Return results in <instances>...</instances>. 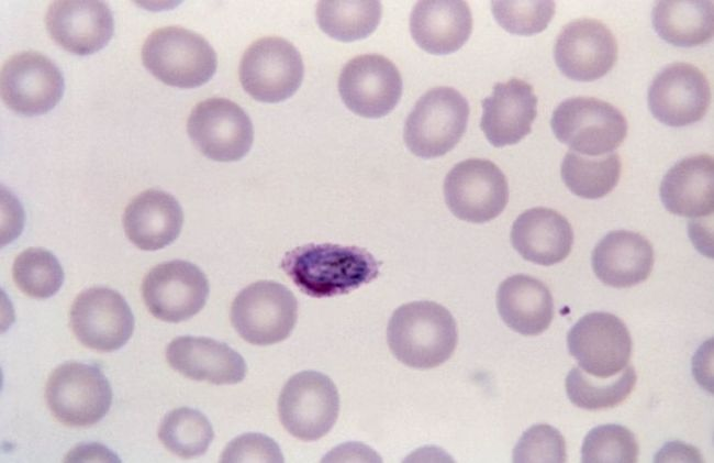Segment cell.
<instances>
[{"label":"cell","mask_w":714,"mask_h":463,"mask_svg":"<svg viewBox=\"0 0 714 463\" xmlns=\"http://www.w3.org/2000/svg\"><path fill=\"white\" fill-rule=\"evenodd\" d=\"M410 32L414 42L433 55L458 51L472 32V15L466 1H419L410 15Z\"/></svg>","instance_id":"22"},{"label":"cell","mask_w":714,"mask_h":463,"mask_svg":"<svg viewBox=\"0 0 714 463\" xmlns=\"http://www.w3.org/2000/svg\"><path fill=\"white\" fill-rule=\"evenodd\" d=\"M638 443L624 426L607 423L591 429L581 448L583 463H635Z\"/></svg>","instance_id":"34"},{"label":"cell","mask_w":714,"mask_h":463,"mask_svg":"<svg viewBox=\"0 0 714 463\" xmlns=\"http://www.w3.org/2000/svg\"><path fill=\"white\" fill-rule=\"evenodd\" d=\"M636 379L633 366H626L621 373L609 378H598L579 367H573L568 373L565 385L568 398L574 406L587 410H601L623 403L632 393Z\"/></svg>","instance_id":"31"},{"label":"cell","mask_w":714,"mask_h":463,"mask_svg":"<svg viewBox=\"0 0 714 463\" xmlns=\"http://www.w3.org/2000/svg\"><path fill=\"white\" fill-rule=\"evenodd\" d=\"M13 279L21 291L30 297L45 299L55 295L64 283V271L49 251L29 247L13 263Z\"/></svg>","instance_id":"33"},{"label":"cell","mask_w":714,"mask_h":463,"mask_svg":"<svg viewBox=\"0 0 714 463\" xmlns=\"http://www.w3.org/2000/svg\"><path fill=\"white\" fill-rule=\"evenodd\" d=\"M66 460L68 462H121L110 450L97 443L82 444L75 448L70 451Z\"/></svg>","instance_id":"38"},{"label":"cell","mask_w":714,"mask_h":463,"mask_svg":"<svg viewBox=\"0 0 714 463\" xmlns=\"http://www.w3.org/2000/svg\"><path fill=\"white\" fill-rule=\"evenodd\" d=\"M392 354L406 366L427 370L446 362L457 342V324L444 306L413 301L394 310L387 328Z\"/></svg>","instance_id":"2"},{"label":"cell","mask_w":714,"mask_h":463,"mask_svg":"<svg viewBox=\"0 0 714 463\" xmlns=\"http://www.w3.org/2000/svg\"><path fill=\"white\" fill-rule=\"evenodd\" d=\"M46 29L56 44L80 56L103 48L113 35L111 9L103 1H54L45 15Z\"/></svg>","instance_id":"19"},{"label":"cell","mask_w":714,"mask_h":463,"mask_svg":"<svg viewBox=\"0 0 714 463\" xmlns=\"http://www.w3.org/2000/svg\"><path fill=\"white\" fill-rule=\"evenodd\" d=\"M592 267L605 285L627 288L645 282L654 266V250L642 234L616 230L609 232L592 252Z\"/></svg>","instance_id":"23"},{"label":"cell","mask_w":714,"mask_h":463,"mask_svg":"<svg viewBox=\"0 0 714 463\" xmlns=\"http://www.w3.org/2000/svg\"><path fill=\"white\" fill-rule=\"evenodd\" d=\"M444 197L458 219L484 223L497 218L506 207L509 185L493 162L468 158L456 164L446 175Z\"/></svg>","instance_id":"10"},{"label":"cell","mask_w":714,"mask_h":463,"mask_svg":"<svg viewBox=\"0 0 714 463\" xmlns=\"http://www.w3.org/2000/svg\"><path fill=\"white\" fill-rule=\"evenodd\" d=\"M304 66L299 51L287 40L267 36L247 47L238 76L243 89L255 100L276 103L300 87Z\"/></svg>","instance_id":"9"},{"label":"cell","mask_w":714,"mask_h":463,"mask_svg":"<svg viewBox=\"0 0 714 463\" xmlns=\"http://www.w3.org/2000/svg\"><path fill=\"white\" fill-rule=\"evenodd\" d=\"M511 243L526 261L550 266L571 252L573 230L558 211L544 207L521 213L511 229Z\"/></svg>","instance_id":"25"},{"label":"cell","mask_w":714,"mask_h":463,"mask_svg":"<svg viewBox=\"0 0 714 463\" xmlns=\"http://www.w3.org/2000/svg\"><path fill=\"white\" fill-rule=\"evenodd\" d=\"M567 345L580 370L598 378H609L627 366L633 344L627 327L618 317L594 311L571 327Z\"/></svg>","instance_id":"11"},{"label":"cell","mask_w":714,"mask_h":463,"mask_svg":"<svg viewBox=\"0 0 714 463\" xmlns=\"http://www.w3.org/2000/svg\"><path fill=\"white\" fill-rule=\"evenodd\" d=\"M298 301L283 285L259 280L241 290L232 302L231 322L248 343L270 345L287 339L297 322Z\"/></svg>","instance_id":"7"},{"label":"cell","mask_w":714,"mask_h":463,"mask_svg":"<svg viewBox=\"0 0 714 463\" xmlns=\"http://www.w3.org/2000/svg\"><path fill=\"white\" fill-rule=\"evenodd\" d=\"M45 398L49 410L62 423L89 427L109 411L112 390L97 365L70 361L52 372Z\"/></svg>","instance_id":"6"},{"label":"cell","mask_w":714,"mask_h":463,"mask_svg":"<svg viewBox=\"0 0 714 463\" xmlns=\"http://www.w3.org/2000/svg\"><path fill=\"white\" fill-rule=\"evenodd\" d=\"M554 1H492L494 19L505 31L533 35L544 31L555 14Z\"/></svg>","instance_id":"35"},{"label":"cell","mask_w":714,"mask_h":463,"mask_svg":"<svg viewBox=\"0 0 714 463\" xmlns=\"http://www.w3.org/2000/svg\"><path fill=\"white\" fill-rule=\"evenodd\" d=\"M713 8V2L706 0L659 1L652 9V25L657 34L671 45H702L714 33Z\"/></svg>","instance_id":"28"},{"label":"cell","mask_w":714,"mask_h":463,"mask_svg":"<svg viewBox=\"0 0 714 463\" xmlns=\"http://www.w3.org/2000/svg\"><path fill=\"white\" fill-rule=\"evenodd\" d=\"M64 88L60 69L38 52L15 54L1 69L2 100L23 115H40L52 110L62 99Z\"/></svg>","instance_id":"14"},{"label":"cell","mask_w":714,"mask_h":463,"mask_svg":"<svg viewBox=\"0 0 714 463\" xmlns=\"http://www.w3.org/2000/svg\"><path fill=\"white\" fill-rule=\"evenodd\" d=\"M380 262L367 250L310 243L287 252L283 272L305 295L325 298L348 294L379 275Z\"/></svg>","instance_id":"1"},{"label":"cell","mask_w":714,"mask_h":463,"mask_svg":"<svg viewBox=\"0 0 714 463\" xmlns=\"http://www.w3.org/2000/svg\"><path fill=\"white\" fill-rule=\"evenodd\" d=\"M221 462H283V456L271 438L261 433H244L226 445Z\"/></svg>","instance_id":"37"},{"label":"cell","mask_w":714,"mask_h":463,"mask_svg":"<svg viewBox=\"0 0 714 463\" xmlns=\"http://www.w3.org/2000/svg\"><path fill=\"white\" fill-rule=\"evenodd\" d=\"M161 443L182 459H192L207 452L214 438L209 419L199 410L180 407L169 411L158 429Z\"/></svg>","instance_id":"32"},{"label":"cell","mask_w":714,"mask_h":463,"mask_svg":"<svg viewBox=\"0 0 714 463\" xmlns=\"http://www.w3.org/2000/svg\"><path fill=\"white\" fill-rule=\"evenodd\" d=\"M69 320L76 338L99 352L122 348L134 330L129 304L108 287H91L80 293L71 305Z\"/></svg>","instance_id":"15"},{"label":"cell","mask_w":714,"mask_h":463,"mask_svg":"<svg viewBox=\"0 0 714 463\" xmlns=\"http://www.w3.org/2000/svg\"><path fill=\"white\" fill-rule=\"evenodd\" d=\"M497 307L504 323L523 335H538L551 323L554 300L539 279L516 274L504 279L497 293Z\"/></svg>","instance_id":"27"},{"label":"cell","mask_w":714,"mask_h":463,"mask_svg":"<svg viewBox=\"0 0 714 463\" xmlns=\"http://www.w3.org/2000/svg\"><path fill=\"white\" fill-rule=\"evenodd\" d=\"M402 78L395 65L379 54L350 59L338 78V92L354 113L370 119L387 115L402 95Z\"/></svg>","instance_id":"16"},{"label":"cell","mask_w":714,"mask_h":463,"mask_svg":"<svg viewBox=\"0 0 714 463\" xmlns=\"http://www.w3.org/2000/svg\"><path fill=\"white\" fill-rule=\"evenodd\" d=\"M711 89L705 75L688 63H674L657 74L648 89L652 115L669 126H685L707 112Z\"/></svg>","instance_id":"17"},{"label":"cell","mask_w":714,"mask_h":463,"mask_svg":"<svg viewBox=\"0 0 714 463\" xmlns=\"http://www.w3.org/2000/svg\"><path fill=\"white\" fill-rule=\"evenodd\" d=\"M338 412L339 395L334 382L316 371L294 374L285 384L278 399L282 426L302 441H315L327 434Z\"/></svg>","instance_id":"8"},{"label":"cell","mask_w":714,"mask_h":463,"mask_svg":"<svg viewBox=\"0 0 714 463\" xmlns=\"http://www.w3.org/2000/svg\"><path fill=\"white\" fill-rule=\"evenodd\" d=\"M561 178L578 197L599 199L610 194L621 176V158L616 153L590 157L568 152L561 163Z\"/></svg>","instance_id":"30"},{"label":"cell","mask_w":714,"mask_h":463,"mask_svg":"<svg viewBox=\"0 0 714 463\" xmlns=\"http://www.w3.org/2000/svg\"><path fill=\"white\" fill-rule=\"evenodd\" d=\"M146 69L164 84L196 88L208 82L217 66L216 53L200 34L172 25L153 31L142 47Z\"/></svg>","instance_id":"3"},{"label":"cell","mask_w":714,"mask_h":463,"mask_svg":"<svg viewBox=\"0 0 714 463\" xmlns=\"http://www.w3.org/2000/svg\"><path fill=\"white\" fill-rule=\"evenodd\" d=\"M469 104L451 87H435L415 103L404 123L403 137L416 156L445 155L460 141L467 129Z\"/></svg>","instance_id":"4"},{"label":"cell","mask_w":714,"mask_h":463,"mask_svg":"<svg viewBox=\"0 0 714 463\" xmlns=\"http://www.w3.org/2000/svg\"><path fill=\"white\" fill-rule=\"evenodd\" d=\"M550 126L561 143L590 157L612 153L627 135L624 114L593 97H572L560 102L553 112Z\"/></svg>","instance_id":"5"},{"label":"cell","mask_w":714,"mask_h":463,"mask_svg":"<svg viewBox=\"0 0 714 463\" xmlns=\"http://www.w3.org/2000/svg\"><path fill=\"white\" fill-rule=\"evenodd\" d=\"M183 212L177 199L163 190L148 189L125 208L123 227L127 239L138 249L156 251L179 235Z\"/></svg>","instance_id":"24"},{"label":"cell","mask_w":714,"mask_h":463,"mask_svg":"<svg viewBox=\"0 0 714 463\" xmlns=\"http://www.w3.org/2000/svg\"><path fill=\"white\" fill-rule=\"evenodd\" d=\"M187 132L194 146L216 162L243 158L254 141V128L248 114L225 98L199 102L189 114Z\"/></svg>","instance_id":"12"},{"label":"cell","mask_w":714,"mask_h":463,"mask_svg":"<svg viewBox=\"0 0 714 463\" xmlns=\"http://www.w3.org/2000/svg\"><path fill=\"white\" fill-rule=\"evenodd\" d=\"M665 208L677 216L705 218L714 210V159L707 154L677 162L659 188Z\"/></svg>","instance_id":"26"},{"label":"cell","mask_w":714,"mask_h":463,"mask_svg":"<svg viewBox=\"0 0 714 463\" xmlns=\"http://www.w3.org/2000/svg\"><path fill=\"white\" fill-rule=\"evenodd\" d=\"M560 71L577 81H593L606 75L617 59V43L611 30L594 19L566 24L554 46Z\"/></svg>","instance_id":"18"},{"label":"cell","mask_w":714,"mask_h":463,"mask_svg":"<svg viewBox=\"0 0 714 463\" xmlns=\"http://www.w3.org/2000/svg\"><path fill=\"white\" fill-rule=\"evenodd\" d=\"M209 282L194 264L174 260L153 267L142 283L149 312L166 322H180L197 315L209 296Z\"/></svg>","instance_id":"13"},{"label":"cell","mask_w":714,"mask_h":463,"mask_svg":"<svg viewBox=\"0 0 714 463\" xmlns=\"http://www.w3.org/2000/svg\"><path fill=\"white\" fill-rule=\"evenodd\" d=\"M562 434L549 425H535L520 438L513 450V462H566Z\"/></svg>","instance_id":"36"},{"label":"cell","mask_w":714,"mask_h":463,"mask_svg":"<svg viewBox=\"0 0 714 463\" xmlns=\"http://www.w3.org/2000/svg\"><path fill=\"white\" fill-rule=\"evenodd\" d=\"M480 128L495 147L514 145L532 131L537 114V97L526 81L512 78L494 85L482 100Z\"/></svg>","instance_id":"20"},{"label":"cell","mask_w":714,"mask_h":463,"mask_svg":"<svg viewBox=\"0 0 714 463\" xmlns=\"http://www.w3.org/2000/svg\"><path fill=\"white\" fill-rule=\"evenodd\" d=\"M168 364L194 381L215 385L236 384L245 378L247 366L243 356L226 343L205 337L183 335L166 349Z\"/></svg>","instance_id":"21"},{"label":"cell","mask_w":714,"mask_h":463,"mask_svg":"<svg viewBox=\"0 0 714 463\" xmlns=\"http://www.w3.org/2000/svg\"><path fill=\"white\" fill-rule=\"evenodd\" d=\"M316 21L330 37L353 42L368 37L379 25L382 15L380 1H320Z\"/></svg>","instance_id":"29"}]
</instances>
